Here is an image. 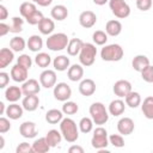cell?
I'll return each mask as SVG.
<instances>
[{
    "mask_svg": "<svg viewBox=\"0 0 153 153\" xmlns=\"http://www.w3.org/2000/svg\"><path fill=\"white\" fill-rule=\"evenodd\" d=\"M60 131H61L63 139L71 143L75 142L79 137V128H78L76 123L69 117L62 118V121L60 122Z\"/></svg>",
    "mask_w": 153,
    "mask_h": 153,
    "instance_id": "cell-1",
    "label": "cell"
},
{
    "mask_svg": "<svg viewBox=\"0 0 153 153\" xmlns=\"http://www.w3.org/2000/svg\"><path fill=\"white\" fill-rule=\"evenodd\" d=\"M124 55V50L120 44L112 43V44H108L104 45L100 50V57L103 61H108V62H116L122 60Z\"/></svg>",
    "mask_w": 153,
    "mask_h": 153,
    "instance_id": "cell-2",
    "label": "cell"
},
{
    "mask_svg": "<svg viewBox=\"0 0 153 153\" xmlns=\"http://www.w3.org/2000/svg\"><path fill=\"white\" fill-rule=\"evenodd\" d=\"M68 42H69V38L66 33L56 32V33L49 35L45 44H47V48L51 51H61V50L67 48Z\"/></svg>",
    "mask_w": 153,
    "mask_h": 153,
    "instance_id": "cell-3",
    "label": "cell"
},
{
    "mask_svg": "<svg viewBox=\"0 0 153 153\" xmlns=\"http://www.w3.org/2000/svg\"><path fill=\"white\" fill-rule=\"evenodd\" d=\"M88 111H90L91 118L98 126L105 124L109 121V111L106 110L105 105L103 103H100V102H96V103L91 104Z\"/></svg>",
    "mask_w": 153,
    "mask_h": 153,
    "instance_id": "cell-4",
    "label": "cell"
},
{
    "mask_svg": "<svg viewBox=\"0 0 153 153\" xmlns=\"http://www.w3.org/2000/svg\"><path fill=\"white\" fill-rule=\"evenodd\" d=\"M97 56V48L92 43H84L80 53H79V61L82 66L90 67L94 63Z\"/></svg>",
    "mask_w": 153,
    "mask_h": 153,
    "instance_id": "cell-5",
    "label": "cell"
},
{
    "mask_svg": "<svg viewBox=\"0 0 153 153\" xmlns=\"http://www.w3.org/2000/svg\"><path fill=\"white\" fill-rule=\"evenodd\" d=\"M109 136H108V131L105 128L103 127H98L93 130V135L91 139V145L93 148L96 149H104L108 147L109 145Z\"/></svg>",
    "mask_w": 153,
    "mask_h": 153,
    "instance_id": "cell-6",
    "label": "cell"
},
{
    "mask_svg": "<svg viewBox=\"0 0 153 153\" xmlns=\"http://www.w3.org/2000/svg\"><path fill=\"white\" fill-rule=\"evenodd\" d=\"M109 7L112 14L120 19H124L130 14V7L126 0H109Z\"/></svg>",
    "mask_w": 153,
    "mask_h": 153,
    "instance_id": "cell-7",
    "label": "cell"
},
{
    "mask_svg": "<svg viewBox=\"0 0 153 153\" xmlns=\"http://www.w3.org/2000/svg\"><path fill=\"white\" fill-rule=\"evenodd\" d=\"M53 93H54V97H55L56 100L66 102L72 96V88L67 82H57L54 86Z\"/></svg>",
    "mask_w": 153,
    "mask_h": 153,
    "instance_id": "cell-8",
    "label": "cell"
},
{
    "mask_svg": "<svg viewBox=\"0 0 153 153\" xmlns=\"http://www.w3.org/2000/svg\"><path fill=\"white\" fill-rule=\"evenodd\" d=\"M39 82L45 88H51L56 85V73L53 69H44L39 74Z\"/></svg>",
    "mask_w": 153,
    "mask_h": 153,
    "instance_id": "cell-9",
    "label": "cell"
},
{
    "mask_svg": "<svg viewBox=\"0 0 153 153\" xmlns=\"http://www.w3.org/2000/svg\"><path fill=\"white\" fill-rule=\"evenodd\" d=\"M112 91H114L115 96H117L118 98H124L131 91V84L128 80H124V79L117 80L114 84Z\"/></svg>",
    "mask_w": 153,
    "mask_h": 153,
    "instance_id": "cell-10",
    "label": "cell"
},
{
    "mask_svg": "<svg viewBox=\"0 0 153 153\" xmlns=\"http://www.w3.org/2000/svg\"><path fill=\"white\" fill-rule=\"evenodd\" d=\"M135 129L134 121L130 117H122L117 122V130L121 135H130Z\"/></svg>",
    "mask_w": 153,
    "mask_h": 153,
    "instance_id": "cell-11",
    "label": "cell"
},
{
    "mask_svg": "<svg viewBox=\"0 0 153 153\" xmlns=\"http://www.w3.org/2000/svg\"><path fill=\"white\" fill-rule=\"evenodd\" d=\"M96 23H97V16H96L94 12H92V11H84V12L80 13V16H79V24L82 27L90 29Z\"/></svg>",
    "mask_w": 153,
    "mask_h": 153,
    "instance_id": "cell-12",
    "label": "cell"
},
{
    "mask_svg": "<svg viewBox=\"0 0 153 153\" xmlns=\"http://www.w3.org/2000/svg\"><path fill=\"white\" fill-rule=\"evenodd\" d=\"M19 133L25 139H33L37 135V130H36V123L31 122V121H25L20 124L19 127Z\"/></svg>",
    "mask_w": 153,
    "mask_h": 153,
    "instance_id": "cell-13",
    "label": "cell"
},
{
    "mask_svg": "<svg viewBox=\"0 0 153 153\" xmlns=\"http://www.w3.org/2000/svg\"><path fill=\"white\" fill-rule=\"evenodd\" d=\"M27 68L17 63L11 68V78L16 82H24L25 80H27Z\"/></svg>",
    "mask_w": 153,
    "mask_h": 153,
    "instance_id": "cell-14",
    "label": "cell"
},
{
    "mask_svg": "<svg viewBox=\"0 0 153 153\" xmlns=\"http://www.w3.org/2000/svg\"><path fill=\"white\" fill-rule=\"evenodd\" d=\"M41 82H38L36 79H27L23 82L22 90L25 96L27 94H37L41 91Z\"/></svg>",
    "mask_w": 153,
    "mask_h": 153,
    "instance_id": "cell-15",
    "label": "cell"
},
{
    "mask_svg": "<svg viewBox=\"0 0 153 153\" xmlns=\"http://www.w3.org/2000/svg\"><path fill=\"white\" fill-rule=\"evenodd\" d=\"M79 92L85 96V97H90L96 92V82L92 79H82L79 84Z\"/></svg>",
    "mask_w": 153,
    "mask_h": 153,
    "instance_id": "cell-16",
    "label": "cell"
},
{
    "mask_svg": "<svg viewBox=\"0 0 153 153\" xmlns=\"http://www.w3.org/2000/svg\"><path fill=\"white\" fill-rule=\"evenodd\" d=\"M67 76L71 81H80L84 76V68H82V65H78V63H74L72 66H69V68L67 69Z\"/></svg>",
    "mask_w": 153,
    "mask_h": 153,
    "instance_id": "cell-17",
    "label": "cell"
},
{
    "mask_svg": "<svg viewBox=\"0 0 153 153\" xmlns=\"http://www.w3.org/2000/svg\"><path fill=\"white\" fill-rule=\"evenodd\" d=\"M23 90L19 86H8L5 90V98L6 100H8L10 103H16L18 102L22 96H23Z\"/></svg>",
    "mask_w": 153,
    "mask_h": 153,
    "instance_id": "cell-18",
    "label": "cell"
},
{
    "mask_svg": "<svg viewBox=\"0 0 153 153\" xmlns=\"http://www.w3.org/2000/svg\"><path fill=\"white\" fill-rule=\"evenodd\" d=\"M22 105L26 111H35L39 105V98L37 94H27L23 98Z\"/></svg>",
    "mask_w": 153,
    "mask_h": 153,
    "instance_id": "cell-19",
    "label": "cell"
},
{
    "mask_svg": "<svg viewBox=\"0 0 153 153\" xmlns=\"http://www.w3.org/2000/svg\"><path fill=\"white\" fill-rule=\"evenodd\" d=\"M105 32L108 33V36L111 37H116L122 32V24L120 20L116 19H111L105 24Z\"/></svg>",
    "mask_w": 153,
    "mask_h": 153,
    "instance_id": "cell-20",
    "label": "cell"
},
{
    "mask_svg": "<svg viewBox=\"0 0 153 153\" xmlns=\"http://www.w3.org/2000/svg\"><path fill=\"white\" fill-rule=\"evenodd\" d=\"M23 111H24L23 105H19L17 103H12L6 108L5 114L10 120H18L23 116Z\"/></svg>",
    "mask_w": 153,
    "mask_h": 153,
    "instance_id": "cell-21",
    "label": "cell"
},
{
    "mask_svg": "<svg viewBox=\"0 0 153 153\" xmlns=\"http://www.w3.org/2000/svg\"><path fill=\"white\" fill-rule=\"evenodd\" d=\"M124 110H126V104L122 99L111 100L110 104H109V109H108L109 114L112 115V116H120L124 112Z\"/></svg>",
    "mask_w": 153,
    "mask_h": 153,
    "instance_id": "cell-22",
    "label": "cell"
},
{
    "mask_svg": "<svg viewBox=\"0 0 153 153\" xmlns=\"http://www.w3.org/2000/svg\"><path fill=\"white\" fill-rule=\"evenodd\" d=\"M53 66L54 69L57 72H63L67 71L71 66V61L66 55H59L53 60Z\"/></svg>",
    "mask_w": 153,
    "mask_h": 153,
    "instance_id": "cell-23",
    "label": "cell"
},
{
    "mask_svg": "<svg viewBox=\"0 0 153 153\" xmlns=\"http://www.w3.org/2000/svg\"><path fill=\"white\" fill-rule=\"evenodd\" d=\"M50 16L53 19L61 22L68 17V10L65 5H55L50 11Z\"/></svg>",
    "mask_w": 153,
    "mask_h": 153,
    "instance_id": "cell-24",
    "label": "cell"
},
{
    "mask_svg": "<svg viewBox=\"0 0 153 153\" xmlns=\"http://www.w3.org/2000/svg\"><path fill=\"white\" fill-rule=\"evenodd\" d=\"M14 59V51L10 48H2L0 50V68H6Z\"/></svg>",
    "mask_w": 153,
    "mask_h": 153,
    "instance_id": "cell-25",
    "label": "cell"
},
{
    "mask_svg": "<svg viewBox=\"0 0 153 153\" xmlns=\"http://www.w3.org/2000/svg\"><path fill=\"white\" fill-rule=\"evenodd\" d=\"M82 45H84V42H82L80 38H72V39H69L68 45H67V48H66L68 55H71V56H76V55H79V53H80Z\"/></svg>",
    "mask_w": 153,
    "mask_h": 153,
    "instance_id": "cell-26",
    "label": "cell"
},
{
    "mask_svg": "<svg viewBox=\"0 0 153 153\" xmlns=\"http://www.w3.org/2000/svg\"><path fill=\"white\" fill-rule=\"evenodd\" d=\"M141 111L148 120H153V96H148L141 103Z\"/></svg>",
    "mask_w": 153,
    "mask_h": 153,
    "instance_id": "cell-27",
    "label": "cell"
},
{
    "mask_svg": "<svg viewBox=\"0 0 153 153\" xmlns=\"http://www.w3.org/2000/svg\"><path fill=\"white\" fill-rule=\"evenodd\" d=\"M124 100H126V105H128V106L131 108V109L137 108V106L141 105V103H142L140 93H139V92H135V91H133V90L124 97Z\"/></svg>",
    "mask_w": 153,
    "mask_h": 153,
    "instance_id": "cell-28",
    "label": "cell"
},
{
    "mask_svg": "<svg viewBox=\"0 0 153 153\" xmlns=\"http://www.w3.org/2000/svg\"><path fill=\"white\" fill-rule=\"evenodd\" d=\"M63 112L62 110H59V109H50L47 111L45 114V121L50 124H56V123H60L63 118Z\"/></svg>",
    "mask_w": 153,
    "mask_h": 153,
    "instance_id": "cell-29",
    "label": "cell"
},
{
    "mask_svg": "<svg viewBox=\"0 0 153 153\" xmlns=\"http://www.w3.org/2000/svg\"><path fill=\"white\" fill-rule=\"evenodd\" d=\"M55 29V23L50 18H43L38 24V30L42 35H51Z\"/></svg>",
    "mask_w": 153,
    "mask_h": 153,
    "instance_id": "cell-30",
    "label": "cell"
},
{
    "mask_svg": "<svg viewBox=\"0 0 153 153\" xmlns=\"http://www.w3.org/2000/svg\"><path fill=\"white\" fill-rule=\"evenodd\" d=\"M62 137H63V136H62L61 131H59L57 129H50V130L47 133V135H45L47 142L49 143L50 147H56V146L61 142Z\"/></svg>",
    "mask_w": 153,
    "mask_h": 153,
    "instance_id": "cell-31",
    "label": "cell"
},
{
    "mask_svg": "<svg viewBox=\"0 0 153 153\" xmlns=\"http://www.w3.org/2000/svg\"><path fill=\"white\" fill-rule=\"evenodd\" d=\"M26 43H27V48H29L31 51H33V53H38V51L43 48V39H42V37L38 36V35H32V36H30Z\"/></svg>",
    "mask_w": 153,
    "mask_h": 153,
    "instance_id": "cell-32",
    "label": "cell"
},
{
    "mask_svg": "<svg viewBox=\"0 0 153 153\" xmlns=\"http://www.w3.org/2000/svg\"><path fill=\"white\" fill-rule=\"evenodd\" d=\"M149 65V59L146 55H136L131 61V67L136 72H141L143 68H146Z\"/></svg>",
    "mask_w": 153,
    "mask_h": 153,
    "instance_id": "cell-33",
    "label": "cell"
},
{
    "mask_svg": "<svg viewBox=\"0 0 153 153\" xmlns=\"http://www.w3.org/2000/svg\"><path fill=\"white\" fill-rule=\"evenodd\" d=\"M26 45H27V43H26L25 39H24L23 37H20V36H14L13 38L10 39V48H11L14 53L23 51Z\"/></svg>",
    "mask_w": 153,
    "mask_h": 153,
    "instance_id": "cell-34",
    "label": "cell"
},
{
    "mask_svg": "<svg viewBox=\"0 0 153 153\" xmlns=\"http://www.w3.org/2000/svg\"><path fill=\"white\" fill-rule=\"evenodd\" d=\"M51 147L49 146V143L47 142V139L45 137H39V139H36L32 143V149L35 153H45L50 149Z\"/></svg>",
    "mask_w": 153,
    "mask_h": 153,
    "instance_id": "cell-35",
    "label": "cell"
},
{
    "mask_svg": "<svg viewBox=\"0 0 153 153\" xmlns=\"http://www.w3.org/2000/svg\"><path fill=\"white\" fill-rule=\"evenodd\" d=\"M37 11V8H36V5H35V2H29V1H25V2H23L20 6H19V12H20V14H22V17L23 18H29L32 13H35Z\"/></svg>",
    "mask_w": 153,
    "mask_h": 153,
    "instance_id": "cell-36",
    "label": "cell"
},
{
    "mask_svg": "<svg viewBox=\"0 0 153 153\" xmlns=\"http://www.w3.org/2000/svg\"><path fill=\"white\" fill-rule=\"evenodd\" d=\"M35 63H36L38 67L45 69V68L49 67V65L51 63V57H50V55L47 54V53H43V51L37 53V55L35 56Z\"/></svg>",
    "mask_w": 153,
    "mask_h": 153,
    "instance_id": "cell-37",
    "label": "cell"
},
{
    "mask_svg": "<svg viewBox=\"0 0 153 153\" xmlns=\"http://www.w3.org/2000/svg\"><path fill=\"white\" fill-rule=\"evenodd\" d=\"M93 120L90 118V117H82L80 121H79V130L84 134H87L90 133L92 129H93Z\"/></svg>",
    "mask_w": 153,
    "mask_h": 153,
    "instance_id": "cell-38",
    "label": "cell"
},
{
    "mask_svg": "<svg viewBox=\"0 0 153 153\" xmlns=\"http://www.w3.org/2000/svg\"><path fill=\"white\" fill-rule=\"evenodd\" d=\"M92 39L97 45H104L108 42V33L102 30H97L92 35Z\"/></svg>",
    "mask_w": 153,
    "mask_h": 153,
    "instance_id": "cell-39",
    "label": "cell"
},
{
    "mask_svg": "<svg viewBox=\"0 0 153 153\" xmlns=\"http://www.w3.org/2000/svg\"><path fill=\"white\" fill-rule=\"evenodd\" d=\"M79 110V106L75 102H71V100H66L62 105V112L65 115H74L76 114Z\"/></svg>",
    "mask_w": 153,
    "mask_h": 153,
    "instance_id": "cell-40",
    "label": "cell"
},
{
    "mask_svg": "<svg viewBox=\"0 0 153 153\" xmlns=\"http://www.w3.org/2000/svg\"><path fill=\"white\" fill-rule=\"evenodd\" d=\"M23 24H24V20L20 17H13L10 24V32H13V33L20 32L23 30Z\"/></svg>",
    "mask_w": 153,
    "mask_h": 153,
    "instance_id": "cell-41",
    "label": "cell"
},
{
    "mask_svg": "<svg viewBox=\"0 0 153 153\" xmlns=\"http://www.w3.org/2000/svg\"><path fill=\"white\" fill-rule=\"evenodd\" d=\"M109 142L114 146V147H117V148H121L124 146V139L121 134H112L109 136Z\"/></svg>",
    "mask_w": 153,
    "mask_h": 153,
    "instance_id": "cell-42",
    "label": "cell"
},
{
    "mask_svg": "<svg viewBox=\"0 0 153 153\" xmlns=\"http://www.w3.org/2000/svg\"><path fill=\"white\" fill-rule=\"evenodd\" d=\"M141 78L146 82H153V66L148 65L146 68H143L141 72Z\"/></svg>",
    "mask_w": 153,
    "mask_h": 153,
    "instance_id": "cell-43",
    "label": "cell"
},
{
    "mask_svg": "<svg viewBox=\"0 0 153 153\" xmlns=\"http://www.w3.org/2000/svg\"><path fill=\"white\" fill-rule=\"evenodd\" d=\"M43 18H44V17H43V13L37 10V11H36L35 13H32L29 18H26V22H27V24H30V25H38L39 22H41Z\"/></svg>",
    "mask_w": 153,
    "mask_h": 153,
    "instance_id": "cell-44",
    "label": "cell"
},
{
    "mask_svg": "<svg viewBox=\"0 0 153 153\" xmlns=\"http://www.w3.org/2000/svg\"><path fill=\"white\" fill-rule=\"evenodd\" d=\"M17 63L23 66V67H25V68H27V69H30L31 66H32V59L29 55H26V54H22L17 59Z\"/></svg>",
    "mask_w": 153,
    "mask_h": 153,
    "instance_id": "cell-45",
    "label": "cell"
},
{
    "mask_svg": "<svg viewBox=\"0 0 153 153\" xmlns=\"http://www.w3.org/2000/svg\"><path fill=\"white\" fill-rule=\"evenodd\" d=\"M16 152L17 153H32L33 149H32V145L27 143V142H22L17 146L16 148Z\"/></svg>",
    "mask_w": 153,
    "mask_h": 153,
    "instance_id": "cell-46",
    "label": "cell"
},
{
    "mask_svg": "<svg viewBox=\"0 0 153 153\" xmlns=\"http://www.w3.org/2000/svg\"><path fill=\"white\" fill-rule=\"evenodd\" d=\"M152 0H136V7L140 11H148L152 7Z\"/></svg>",
    "mask_w": 153,
    "mask_h": 153,
    "instance_id": "cell-47",
    "label": "cell"
},
{
    "mask_svg": "<svg viewBox=\"0 0 153 153\" xmlns=\"http://www.w3.org/2000/svg\"><path fill=\"white\" fill-rule=\"evenodd\" d=\"M10 129H11V122H10V120L6 118V117H1L0 118V133L1 134H5Z\"/></svg>",
    "mask_w": 153,
    "mask_h": 153,
    "instance_id": "cell-48",
    "label": "cell"
},
{
    "mask_svg": "<svg viewBox=\"0 0 153 153\" xmlns=\"http://www.w3.org/2000/svg\"><path fill=\"white\" fill-rule=\"evenodd\" d=\"M10 81V75L6 72H0V88H5Z\"/></svg>",
    "mask_w": 153,
    "mask_h": 153,
    "instance_id": "cell-49",
    "label": "cell"
},
{
    "mask_svg": "<svg viewBox=\"0 0 153 153\" xmlns=\"http://www.w3.org/2000/svg\"><path fill=\"white\" fill-rule=\"evenodd\" d=\"M8 32H10V25H7L6 23L1 22V23H0V36L4 37V36H6Z\"/></svg>",
    "mask_w": 153,
    "mask_h": 153,
    "instance_id": "cell-50",
    "label": "cell"
},
{
    "mask_svg": "<svg viewBox=\"0 0 153 153\" xmlns=\"http://www.w3.org/2000/svg\"><path fill=\"white\" fill-rule=\"evenodd\" d=\"M68 152L69 153H84V148L81 146H78V145H73L68 148Z\"/></svg>",
    "mask_w": 153,
    "mask_h": 153,
    "instance_id": "cell-51",
    "label": "cell"
},
{
    "mask_svg": "<svg viewBox=\"0 0 153 153\" xmlns=\"http://www.w3.org/2000/svg\"><path fill=\"white\" fill-rule=\"evenodd\" d=\"M8 16V11L4 5H0V20H5Z\"/></svg>",
    "mask_w": 153,
    "mask_h": 153,
    "instance_id": "cell-52",
    "label": "cell"
},
{
    "mask_svg": "<svg viewBox=\"0 0 153 153\" xmlns=\"http://www.w3.org/2000/svg\"><path fill=\"white\" fill-rule=\"evenodd\" d=\"M32 1L35 4H37L38 6H42V7H47L53 2V0H32Z\"/></svg>",
    "mask_w": 153,
    "mask_h": 153,
    "instance_id": "cell-53",
    "label": "cell"
},
{
    "mask_svg": "<svg viewBox=\"0 0 153 153\" xmlns=\"http://www.w3.org/2000/svg\"><path fill=\"white\" fill-rule=\"evenodd\" d=\"M93 2H94L96 5H98V6H103V5H105L106 2H109V0H93Z\"/></svg>",
    "mask_w": 153,
    "mask_h": 153,
    "instance_id": "cell-54",
    "label": "cell"
},
{
    "mask_svg": "<svg viewBox=\"0 0 153 153\" xmlns=\"http://www.w3.org/2000/svg\"><path fill=\"white\" fill-rule=\"evenodd\" d=\"M6 112V109H5V104L2 102H0V115H4Z\"/></svg>",
    "mask_w": 153,
    "mask_h": 153,
    "instance_id": "cell-55",
    "label": "cell"
},
{
    "mask_svg": "<svg viewBox=\"0 0 153 153\" xmlns=\"http://www.w3.org/2000/svg\"><path fill=\"white\" fill-rule=\"evenodd\" d=\"M4 146H5V139H4V136L1 135V136H0V149H2Z\"/></svg>",
    "mask_w": 153,
    "mask_h": 153,
    "instance_id": "cell-56",
    "label": "cell"
},
{
    "mask_svg": "<svg viewBox=\"0 0 153 153\" xmlns=\"http://www.w3.org/2000/svg\"><path fill=\"white\" fill-rule=\"evenodd\" d=\"M1 1H4V0H1Z\"/></svg>",
    "mask_w": 153,
    "mask_h": 153,
    "instance_id": "cell-57",
    "label": "cell"
}]
</instances>
